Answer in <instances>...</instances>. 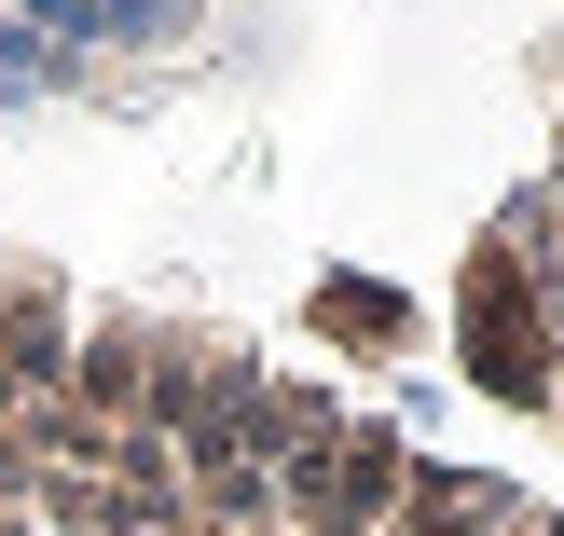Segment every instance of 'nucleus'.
I'll use <instances>...</instances> for the list:
<instances>
[{
  "label": "nucleus",
  "mask_w": 564,
  "mask_h": 536,
  "mask_svg": "<svg viewBox=\"0 0 564 536\" xmlns=\"http://www.w3.org/2000/svg\"><path fill=\"white\" fill-rule=\"evenodd\" d=\"M0 536H564V510L275 358L0 289Z\"/></svg>",
  "instance_id": "obj_1"
},
{
  "label": "nucleus",
  "mask_w": 564,
  "mask_h": 536,
  "mask_svg": "<svg viewBox=\"0 0 564 536\" xmlns=\"http://www.w3.org/2000/svg\"><path fill=\"white\" fill-rule=\"evenodd\" d=\"M538 262H551V275H564V179H551V248H538Z\"/></svg>",
  "instance_id": "obj_2"
}]
</instances>
